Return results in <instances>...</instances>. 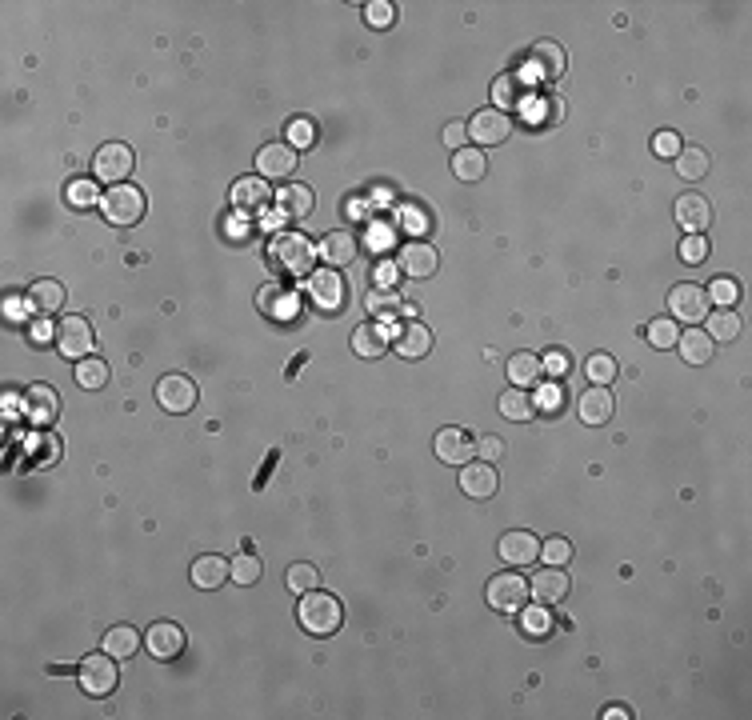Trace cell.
Segmentation results:
<instances>
[{"label": "cell", "instance_id": "74e56055", "mask_svg": "<svg viewBox=\"0 0 752 720\" xmlns=\"http://www.w3.org/2000/svg\"><path fill=\"white\" fill-rule=\"evenodd\" d=\"M485 152H477V149H460V152H452V172H457L460 180H480L485 177Z\"/></svg>", "mask_w": 752, "mask_h": 720}, {"label": "cell", "instance_id": "11a10c76", "mask_svg": "<svg viewBox=\"0 0 752 720\" xmlns=\"http://www.w3.org/2000/svg\"><path fill=\"white\" fill-rule=\"evenodd\" d=\"M29 340H32L36 348H44V345H52V340H57V328L49 325V317L32 320V325H29Z\"/></svg>", "mask_w": 752, "mask_h": 720}, {"label": "cell", "instance_id": "6125c7cd", "mask_svg": "<svg viewBox=\"0 0 752 720\" xmlns=\"http://www.w3.org/2000/svg\"><path fill=\"white\" fill-rule=\"evenodd\" d=\"M404 225H413L416 233H424V228H429V212L416 208V205H408V208H404Z\"/></svg>", "mask_w": 752, "mask_h": 720}, {"label": "cell", "instance_id": "e0dca14e", "mask_svg": "<svg viewBox=\"0 0 752 720\" xmlns=\"http://www.w3.org/2000/svg\"><path fill=\"white\" fill-rule=\"evenodd\" d=\"M60 412V396L49 389V384H32V389H24V417L29 424H52Z\"/></svg>", "mask_w": 752, "mask_h": 720}, {"label": "cell", "instance_id": "7a4b0ae2", "mask_svg": "<svg viewBox=\"0 0 752 720\" xmlns=\"http://www.w3.org/2000/svg\"><path fill=\"white\" fill-rule=\"evenodd\" d=\"M268 253H273V261L281 264L284 272L309 276V272H312V261L320 256V248L312 245V240L304 236V233H276V236H273V248H268Z\"/></svg>", "mask_w": 752, "mask_h": 720}, {"label": "cell", "instance_id": "94428289", "mask_svg": "<svg viewBox=\"0 0 752 720\" xmlns=\"http://www.w3.org/2000/svg\"><path fill=\"white\" fill-rule=\"evenodd\" d=\"M393 245V228L388 225H373V233H368V248H373V253H380V248H388Z\"/></svg>", "mask_w": 752, "mask_h": 720}, {"label": "cell", "instance_id": "681fc988", "mask_svg": "<svg viewBox=\"0 0 752 720\" xmlns=\"http://www.w3.org/2000/svg\"><path fill=\"white\" fill-rule=\"evenodd\" d=\"M704 256H709V240H704V233H689L681 240V261L684 264H701Z\"/></svg>", "mask_w": 752, "mask_h": 720}, {"label": "cell", "instance_id": "83f0119b", "mask_svg": "<svg viewBox=\"0 0 752 720\" xmlns=\"http://www.w3.org/2000/svg\"><path fill=\"white\" fill-rule=\"evenodd\" d=\"M256 304H261V312H265V317H273V320H292L296 309H301V300H296L292 292L276 289V284H265Z\"/></svg>", "mask_w": 752, "mask_h": 720}, {"label": "cell", "instance_id": "7402d4cb", "mask_svg": "<svg viewBox=\"0 0 752 720\" xmlns=\"http://www.w3.org/2000/svg\"><path fill=\"white\" fill-rule=\"evenodd\" d=\"M528 588H533V596L541 600V605H561V600L569 596V577L556 565H549V568L536 572V580H528Z\"/></svg>", "mask_w": 752, "mask_h": 720}, {"label": "cell", "instance_id": "4316f807", "mask_svg": "<svg viewBox=\"0 0 752 720\" xmlns=\"http://www.w3.org/2000/svg\"><path fill=\"white\" fill-rule=\"evenodd\" d=\"M460 488L472 496V501H488V496L497 493V468H492L488 460H480V465H469L460 473Z\"/></svg>", "mask_w": 752, "mask_h": 720}, {"label": "cell", "instance_id": "277c9868", "mask_svg": "<svg viewBox=\"0 0 752 720\" xmlns=\"http://www.w3.org/2000/svg\"><path fill=\"white\" fill-rule=\"evenodd\" d=\"M100 208H105L108 225L128 228V225H136V220L144 217V192L133 189V184H113V189L100 197Z\"/></svg>", "mask_w": 752, "mask_h": 720}, {"label": "cell", "instance_id": "ee69618b", "mask_svg": "<svg viewBox=\"0 0 752 720\" xmlns=\"http://www.w3.org/2000/svg\"><path fill=\"white\" fill-rule=\"evenodd\" d=\"M704 292H709V300H717L720 309H732V304L740 300V284L732 281V276H717V281H712Z\"/></svg>", "mask_w": 752, "mask_h": 720}, {"label": "cell", "instance_id": "5bb4252c", "mask_svg": "<svg viewBox=\"0 0 752 720\" xmlns=\"http://www.w3.org/2000/svg\"><path fill=\"white\" fill-rule=\"evenodd\" d=\"M57 348L69 360H85L92 356V325L85 317H69V320H60V328H57Z\"/></svg>", "mask_w": 752, "mask_h": 720}, {"label": "cell", "instance_id": "44dd1931", "mask_svg": "<svg viewBox=\"0 0 752 720\" xmlns=\"http://www.w3.org/2000/svg\"><path fill=\"white\" fill-rule=\"evenodd\" d=\"M676 225L684 233H704L712 225V205L701 197V192H689V197L676 200Z\"/></svg>", "mask_w": 752, "mask_h": 720}, {"label": "cell", "instance_id": "bcb514c9", "mask_svg": "<svg viewBox=\"0 0 752 720\" xmlns=\"http://www.w3.org/2000/svg\"><path fill=\"white\" fill-rule=\"evenodd\" d=\"M232 580H237V585H256V580H261V560H256L253 552L237 557L232 560Z\"/></svg>", "mask_w": 752, "mask_h": 720}, {"label": "cell", "instance_id": "9f6ffc18", "mask_svg": "<svg viewBox=\"0 0 752 720\" xmlns=\"http://www.w3.org/2000/svg\"><path fill=\"white\" fill-rule=\"evenodd\" d=\"M541 368H544V373H552V376H564V373H569V353L552 348V353L541 356Z\"/></svg>", "mask_w": 752, "mask_h": 720}, {"label": "cell", "instance_id": "f35d334b", "mask_svg": "<svg viewBox=\"0 0 752 720\" xmlns=\"http://www.w3.org/2000/svg\"><path fill=\"white\" fill-rule=\"evenodd\" d=\"M136 649H141V636H136V629H128V624H120V629L105 636V652H113L120 660H128Z\"/></svg>", "mask_w": 752, "mask_h": 720}, {"label": "cell", "instance_id": "b9f144b4", "mask_svg": "<svg viewBox=\"0 0 752 720\" xmlns=\"http://www.w3.org/2000/svg\"><path fill=\"white\" fill-rule=\"evenodd\" d=\"M645 340H648L653 348H673L676 340H681V328H676V320L661 317V320H653V325L645 328Z\"/></svg>", "mask_w": 752, "mask_h": 720}, {"label": "cell", "instance_id": "be15d7a7", "mask_svg": "<svg viewBox=\"0 0 752 720\" xmlns=\"http://www.w3.org/2000/svg\"><path fill=\"white\" fill-rule=\"evenodd\" d=\"M396 272H401V269H393V264H380V269H376V281H380V284H393V281H396Z\"/></svg>", "mask_w": 752, "mask_h": 720}, {"label": "cell", "instance_id": "836d02e7", "mask_svg": "<svg viewBox=\"0 0 752 720\" xmlns=\"http://www.w3.org/2000/svg\"><path fill=\"white\" fill-rule=\"evenodd\" d=\"M541 356H533V353H516L513 360H508V376H513V384L516 389H525V384H536L541 381Z\"/></svg>", "mask_w": 752, "mask_h": 720}, {"label": "cell", "instance_id": "4fadbf2b", "mask_svg": "<svg viewBox=\"0 0 752 720\" xmlns=\"http://www.w3.org/2000/svg\"><path fill=\"white\" fill-rule=\"evenodd\" d=\"M508 133H513V120H508V113H500V108H480L469 120V136L477 144H505Z\"/></svg>", "mask_w": 752, "mask_h": 720}, {"label": "cell", "instance_id": "1f68e13d", "mask_svg": "<svg viewBox=\"0 0 752 720\" xmlns=\"http://www.w3.org/2000/svg\"><path fill=\"white\" fill-rule=\"evenodd\" d=\"M320 256L329 264H352V256H357V236L345 233V228H340V233H329L320 245Z\"/></svg>", "mask_w": 752, "mask_h": 720}, {"label": "cell", "instance_id": "f5cc1de1", "mask_svg": "<svg viewBox=\"0 0 752 720\" xmlns=\"http://www.w3.org/2000/svg\"><path fill=\"white\" fill-rule=\"evenodd\" d=\"M521 113L533 120V125H536V120H556V100H533V97H528V105L521 108Z\"/></svg>", "mask_w": 752, "mask_h": 720}, {"label": "cell", "instance_id": "8992f818", "mask_svg": "<svg viewBox=\"0 0 752 720\" xmlns=\"http://www.w3.org/2000/svg\"><path fill=\"white\" fill-rule=\"evenodd\" d=\"M77 677H80V688H85L88 697H108V692L116 688V680H120L116 657H113V652H92V657L80 660Z\"/></svg>", "mask_w": 752, "mask_h": 720}, {"label": "cell", "instance_id": "db71d44e", "mask_svg": "<svg viewBox=\"0 0 752 720\" xmlns=\"http://www.w3.org/2000/svg\"><path fill=\"white\" fill-rule=\"evenodd\" d=\"M681 149H684V144H681V136H676V133H668V128H661V133L653 136V152H656V156H676Z\"/></svg>", "mask_w": 752, "mask_h": 720}, {"label": "cell", "instance_id": "ac0fdd59", "mask_svg": "<svg viewBox=\"0 0 752 720\" xmlns=\"http://www.w3.org/2000/svg\"><path fill=\"white\" fill-rule=\"evenodd\" d=\"M268 200H273V189L265 177H240L232 184V208L237 212H261Z\"/></svg>", "mask_w": 752, "mask_h": 720}, {"label": "cell", "instance_id": "60d3db41", "mask_svg": "<svg viewBox=\"0 0 752 720\" xmlns=\"http://www.w3.org/2000/svg\"><path fill=\"white\" fill-rule=\"evenodd\" d=\"M676 172H681L684 180H701L704 172H709V152L704 149H681L676 152Z\"/></svg>", "mask_w": 752, "mask_h": 720}, {"label": "cell", "instance_id": "91938a15", "mask_svg": "<svg viewBox=\"0 0 752 720\" xmlns=\"http://www.w3.org/2000/svg\"><path fill=\"white\" fill-rule=\"evenodd\" d=\"M368 312H396V297L388 289H373V297H368Z\"/></svg>", "mask_w": 752, "mask_h": 720}, {"label": "cell", "instance_id": "52a82bcc", "mask_svg": "<svg viewBox=\"0 0 752 720\" xmlns=\"http://www.w3.org/2000/svg\"><path fill=\"white\" fill-rule=\"evenodd\" d=\"M133 172V149L128 144H100L97 156H92V177L108 180V184H125V177Z\"/></svg>", "mask_w": 752, "mask_h": 720}, {"label": "cell", "instance_id": "f6af8a7d", "mask_svg": "<svg viewBox=\"0 0 752 720\" xmlns=\"http://www.w3.org/2000/svg\"><path fill=\"white\" fill-rule=\"evenodd\" d=\"M284 580H289L292 593H309V588H317V585H320V572L301 560V565H292L289 572H284Z\"/></svg>", "mask_w": 752, "mask_h": 720}, {"label": "cell", "instance_id": "e575fe53", "mask_svg": "<svg viewBox=\"0 0 752 720\" xmlns=\"http://www.w3.org/2000/svg\"><path fill=\"white\" fill-rule=\"evenodd\" d=\"M77 384H80V389H88V392L105 389V384H108V365L100 356L77 360Z\"/></svg>", "mask_w": 752, "mask_h": 720}, {"label": "cell", "instance_id": "9c48e42d", "mask_svg": "<svg viewBox=\"0 0 752 720\" xmlns=\"http://www.w3.org/2000/svg\"><path fill=\"white\" fill-rule=\"evenodd\" d=\"M156 401H161L164 412L184 417V412L197 404V384H192L184 373H169V376H161V384H156Z\"/></svg>", "mask_w": 752, "mask_h": 720}, {"label": "cell", "instance_id": "8fae6325", "mask_svg": "<svg viewBox=\"0 0 752 720\" xmlns=\"http://www.w3.org/2000/svg\"><path fill=\"white\" fill-rule=\"evenodd\" d=\"M292 172H296V149H292V144L273 141V144H265V149L256 152V177L284 180V177H292Z\"/></svg>", "mask_w": 752, "mask_h": 720}, {"label": "cell", "instance_id": "d590c367", "mask_svg": "<svg viewBox=\"0 0 752 720\" xmlns=\"http://www.w3.org/2000/svg\"><path fill=\"white\" fill-rule=\"evenodd\" d=\"M533 412L541 420H556V417H561V412H564V389H561V384H541V389H536Z\"/></svg>", "mask_w": 752, "mask_h": 720}, {"label": "cell", "instance_id": "484cf974", "mask_svg": "<svg viewBox=\"0 0 752 720\" xmlns=\"http://www.w3.org/2000/svg\"><path fill=\"white\" fill-rule=\"evenodd\" d=\"M273 200H276V212H281V217H289V220L309 217L312 205H317V197H312L309 184H284L281 197H273Z\"/></svg>", "mask_w": 752, "mask_h": 720}, {"label": "cell", "instance_id": "5b68a950", "mask_svg": "<svg viewBox=\"0 0 752 720\" xmlns=\"http://www.w3.org/2000/svg\"><path fill=\"white\" fill-rule=\"evenodd\" d=\"M488 605L497 608V613H521V608L528 605V596H533V588H528V580L521 577V572H500V577H492L488 580Z\"/></svg>", "mask_w": 752, "mask_h": 720}, {"label": "cell", "instance_id": "c3c4849f", "mask_svg": "<svg viewBox=\"0 0 752 720\" xmlns=\"http://www.w3.org/2000/svg\"><path fill=\"white\" fill-rule=\"evenodd\" d=\"M69 205H72V208H92V205H100L97 184H92V180H72V184H69Z\"/></svg>", "mask_w": 752, "mask_h": 720}, {"label": "cell", "instance_id": "ab89813d", "mask_svg": "<svg viewBox=\"0 0 752 720\" xmlns=\"http://www.w3.org/2000/svg\"><path fill=\"white\" fill-rule=\"evenodd\" d=\"M500 412H505L508 420H528L533 417V396L513 384L508 392H500Z\"/></svg>", "mask_w": 752, "mask_h": 720}, {"label": "cell", "instance_id": "7bdbcfd3", "mask_svg": "<svg viewBox=\"0 0 752 720\" xmlns=\"http://www.w3.org/2000/svg\"><path fill=\"white\" fill-rule=\"evenodd\" d=\"M584 373H589L592 384H612L617 381V360H612L608 353H592L589 365H584Z\"/></svg>", "mask_w": 752, "mask_h": 720}, {"label": "cell", "instance_id": "ffe728a7", "mask_svg": "<svg viewBox=\"0 0 752 720\" xmlns=\"http://www.w3.org/2000/svg\"><path fill=\"white\" fill-rule=\"evenodd\" d=\"M432 448H436V457H441L444 465H464V460H472V437L464 429H457V424L436 432Z\"/></svg>", "mask_w": 752, "mask_h": 720}, {"label": "cell", "instance_id": "4dcf8cb0", "mask_svg": "<svg viewBox=\"0 0 752 720\" xmlns=\"http://www.w3.org/2000/svg\"><path fill=\"white\" fill-rule=\"evenodd\" d=\"M385 345H388L385 325H360L357 332H352V353L365 356V360H376L380 353H385Z\"/></svg>", "mask_w": 752, "mask_h": 720}, {"label": "cell", "instance_id": "3957f363", "mask_svg": "<svg viewBox=\"0 0 752 720\" xmlns=\"http://www.w3.org/2000/svg\"><path fill=\"white\" fill-rule=\"evenodd\" d=\"M304 297L312 300V309L337 312L348 297V281L337 269H312L309 276H304Z\"/></svg>", "mask_w": 752, "mask_h": 720}, {"label": "cell", "instance_id": "7dc6e473", "mask_svg": "<svg viewBox=\"0 0 752 720\" xmlns=\"http://www.w3.org/2000/svg\"><path fill=\"white\" fill-rule=\"evenodd\" d=\"M569 557H572V544L564 540V537H552V540L541 544V560H544V565L561 568V565H569Z\"/></svg>", "mask_w": 752, "mask_h": 720}, {"label": "cell", "instance_id": "680465c9", "mask_svg": "<svg viewBox=\"0 0 752 720\" xmlns=\"http://www.w3.org/2000/svg\"><path fill=\"white\" fill-rule=\"evenodd\" d=\"M477 457H485L488 465H492V460H500V457H505V440H500V437H480L477 440Z\"/></svg>", "mask_w": 752, "mask_h": 720}, {"label": "cell", "instance_id": "7c38bea8", "mask_svg": "<svg viewBox=\"0 0 752 720\" xmlns=\"http://www.w3.org/2000/svg\"><path fill=\"white\" fill-rule=\"evenodd\" d=\"M668 309H673V320L696 325V320L709 317V292L696 289V284H676L673 297H668Z\"/></svg>", "mask_w": 752, "mask_h": 720}, {"label": "cell", "instance_id": "2e32d148", "mask_svg": "<svg viewBox=\"0 0 752 720\" xmlns=\"http://www.w3.org/2000/svg\"><path fill=\"white\" fill-rule=\"evenodd\" d=\"M497 549H500V557H505L508 565H516V568H525V565H536V557H541V540H536L533 532H525V529H513V532H505Z\"/></svg>", "mask_w": 752, "mask_h": 720}, {"label": "cell", "instance_id": "ba28073f", "mask_svg": "<svg viewBox=\"0 0 752 720\" xmlns=\"http://www.w3.org/2000/svg\"><path fill=\"white\" fill-rule=\"evenodd\" d=\"M441 264V253L429 245V240H408V245L396 253V269H401L408 281H429Z\"/></svg>", "mask_w": 752, "mask_h": 720}, {"label": "cell", "instance_id": "6da1fadb", "mask_svg": "<svg viewBox=\"0 0 752 720\" xmlns=\"http://www.w3.org/2000/svg\"><path fill=\"white\" fill-rule=\"evenodd\" d=\"M296 616H301V629L312 632V636H332L340 624H345V608H340V600L332 593H320V588L301 593Z\"/></svg>", "mask_w": 752, "mask_h": 720}, {"label": "cell", "instance_id": "d6986e66", "mask_svg": "<svg viewBox=\"0 0 752 720\" xmlns=\"http://www.w3.org/2000/svg\"><path fill=\"white\" fill-rule=\"evenodd\" d=\"M528 64H533V77L536 80H556L564 72V49L556 41H536L533 52H528Z\"/></svg>", "mask_w": 752, "mask_h": 720}, {"label": "cell", "instance_id": "30bf717a", "mask_svg": "<svg viewBox=\"0 0 752 720\" xmlns=\"http://www.w3.org/2000/svg\"><path fill=\"white\" fill-rule=\"evenodd\" d=\"M533 80L536 77L528 69H516V72H505V77H497V85H492V105H500V113H505V108H525Z\"/></svg>", "mask_w": 752, "mask_h": 720}, {"label": "cell", "instance_id": "f907efd6", "mask_svg": "<svg viewBox=\"0 0 752 720\" xmlns=\"http://www.w3.org/2000/svg\"><path fill=\"white\" fill-rule=\"evenodd\" d=\"M365 21L373 24V29H388V24L396 21V8L388 5V0H373V5L365 8Z\"/></svg>", "mask_w": 752, "mask_h": 720}, {"label": "cell", "instance_id": "603a6c76", "mask_svg": "<svg viewBox=\"0 0 752 720\" xmlns=\"http://www.w3.org/2000/svg\"><path fill=\"white\" fill-rule=\"evenodd\" d=\"M612 392H608V384H592L589 392L580 396V404H577V412H580V420L584 424H608L612 420Z\"/></svg>", "mask_w": 752, "mask_h": 720}, {"label": "cell", "instance_id": "d6a6232c", "mask_svg": "<svg viewBox=\"0 0 752 720\" xmlns=\"http://www.w3.org/2000/svg\"><path fill=\"white\" fill-rule=\"evenodd\" d=\"M516 621H521V632L525 636H549L552 632V613L549 608L541 605V600H536V605H525L521 613H516Z\"/></svg>", "mask_w": 752, "mask_h": 720}, {"label": "cell", "instance_id": "8d00e7d4", "mask_svg": "<svg viewBox=\"0 0 752 720\" xmlns=\"http://www.w3.org/2000/svg\"><path fill=\"white\" fill-rule=\"evenodd\" d=\"M704 328H709L712 340H737L740 337V317L732 309L709 312V317H704Z\"/></svg>", "mask_w": 752, "mask_h": 720}, {"label": "cell", "instance_id": "f546056e", "mask_svg": "<svg viewBox=\"0 0 752 720\" xmlns=\"http://www.w3.org/2000/svg\"><path fill=\"white\" fill-rule=\"evenodd\" d=\"M32 304L41 317H49V312H57L60 304H64V284L60 281H32L29 284V297H24Z\"/></svg>", "mask_w": 752, "mask_h": 720}, {"label": "cell", "instance_id": "d4e9b609", "mask_svg": "<svg viewBox=\"0 0 752 720\" xmlns=\"http://www.w3.org/2000/svg\"><path fill=\"white\" fill-rule=\"evenodd\" d=\"M228 577H232V565H228L225 557H217V552L192 560V585L204 588V593H209V588H220Z\"/></svg>", "mask_w": 752, "mask_h": 720}, {"label": "cell", "instance_id": "816d5d0a", "mask_svg": "<svg viewBox=\"0 0 752 720\" xmlns=\"http://www.w3.org/2000/svg\"><path fill=\"white\" fill-rule=\"evenodd\" d=\"M312 141H317V125H312V120H292V128H289L292 149H309Z\"/></svg>", "mask_w": 752, "mask_h": 720}, {"label": "cell", "instance_id": "f1b7e54d", "mask_svg": "<svg viewBox=\"0 0 752 720\" xmlns=\"http://www.w3.org/2000/svg\"><path fill=\"white\" fill-rule=\"evenodd\" d=\"M676 345H681V356L689 360V365H709V360H712V345H717V340H712L704 328H684Z\"/></svg>", "mask_w": 752, "mask_h": 720}, {"label": "cell", "instance_id": "9a60e30c", "mask_svg": "<svg viewBox=\"0 0 752 720\" xmlns=\"http://www.w3.org/2000/svg\"><path fill=\"white\" fill-rule=\"evenodd\" d=\"M144 649L153 652L156 660L181 657V649H184V629H181V624H172V621H156L153 629L144 632Z\"/></svg>", "mask_w": 752, "mask_h": 720}, {"label": "cell", "instance_id": "6f0895ef", "mask_svg": "<svg viewBox=\"0 0 752 720\" xmlns=\"http://www.w3.org/2000/svg\"><path fill=\"white\" fill-rule=\"evenodd\" d=\"M444 144H449L452 152H460L464 149V141H469V125H460V120H452L449 128H444V136H441Z\"/></svg>", "mask_w": 752, "mask_h": 720}, {"label": "cell", "instance_id": "cb8c5ba5", "mask_svg": "<svg viewBox=\"0 0 752 720\" xmlns=\"http://www.w3.org/2000/svg\"><path fill=\"white\" fill-rule=\"evenodd\" d=\"M396 353L404 360H424L432 353V332L421 325V320H408V325L396 332Z\"/></svg>", "mask_w": 752, "mask_h": 720}]
</instances>
